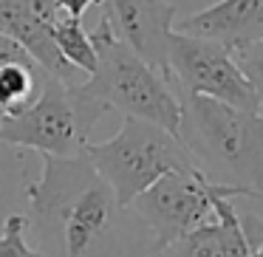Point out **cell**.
Returning a JSON list of instances; mask_svg holds the SVG:
<instances>
[{"instance_id": "10", "label": "cell", "mask_w": 263, "mask_h": 257, "mask_svg": "<svg viewBox=\"0 0 263 257\" xmlns=\"http://www.w3.org/2000/svg\"><path fill=\"white\" fill-rule=\"evenodd\" d=\"M173 31L206 37L235 51L263 40V0H218L210 9L173 23Z\"/></svg>"}, {"instance_id": "14", "label": "cell", "mask_w": 263, "mask_h": 257, "mask_svg": "<svg viewBox=\"0 0 263 257\" xmlns=\"http://www.w3.org/2000/svg\"><path fill=\"white\" fill-rule=\"evenodd\" d=\"M0 257H46L29 243V218L17 212L6 218L3 232H0Z\"/></svg>"}, {"instance_id": "1", "label": "cell", "mask_w": 263, "mask_h": 257, "mask_svg": "<svg viewBox=\"0 0 263 257\" xmlns=\"http://www.w3.org/2000/svg\"><path fill=\"white\" fill-rule=\"evenodd\" d=\"M26 195L29 229L46 257H159L150 232L85 153L43 155V172L26 184Z\"/></svg>"}, {"instance_id": "9", "label": "cell", "mask_w": 263, "mask_h": 257, "mask_svg": "<svg viewBox=\"0 0 263 257\" xmlns=\"http://www.w3.org/2000/svg\"><path fill=\"white\" fill-rule=\"evenodd\" d=\"M255 246L243 218L235 212L232 198L218 195L215 218L164 246L159 257H252Z\"/></svg>"}, {"instance_id": "4", "label": "cell", "mask_w": 263, "mask_h": 257, "mask_svg": "<svg viewBox=\"0 0 263 257\" xmlns=\"http://www.w3.org/2000/svg\"><path fill=\"white\" fill-rule=\"evenodd\" d=\"M91 40L97 48V68L85 85L93 91V96L102 99L108 110L153 122L178 136L181 108L176 91L167 85V76L144 63L133 48H127L105 17L91 31Z\"/></svg>"}, {"instance_id": "11", "label": "cell", "mask_w": 263, "mask_h": 257, "mask_svg": "<svg viewBox=\"0 0 263 257\" xmlns=\"http://www.w3.org/2000/svg\"><path fill=\"white\" fill-rule=\"evenodd\" d=\"M0 31H6L9 37H14L43 71L60 76L63 82L80 85V82L88 80L82 71H77L60 54L57 43L51 37V23L43 20L26 0H0Z\"/></svg>"}, {"instance_id": "19", "label": "cell", "mask_w": 263, "mask_h": 257, "mask_svg": "<svg viewBox=\"0 0 263 257\" xmlns=\"http://www.w3.org/2000/svg\"><path fill=\"white\" fill-rule=\"evenodd\" d=\"M0 125H3V116H0Z\"/></svg>"}, {"instance_id": "7", "label": "cell", "mask_w": 263, "mask_h": 257, "mask_svg": "<svg viewBox=\"0 0 263 257\" xmlns=\"http://www.w3.org/2000/svg\"><path fill=\"white\" fill-rule=\"evenodd\" d=\"M167 80L178 85V91L210 96L240 110H260V99L240 74L232 51L221 43L193 37L184 31H173L167 46Z\"/></svg>"}, {"instance_id": "17", "label": "cell", "mask_w": 263, "mask_h": 257, "mask_svg": "<svg viewBox=\"0 0 263 257\" xmlns=\"http://www.w3.org/2000/svg\"><path fill=\"white\" fill-rule=\"evenodd\" d=\"M57 6H60V12H63V14L82 20L91 6H102V0H57Z\"/></svg>"}, {"instance_id": "8", "label": "cell", "mask_w": 263, "mask_h": 257, "mask_svg": "<svg viewBox=\"0 0 263 257\" xmlns=\"http://www.w3.org/2000/svg\"><path fill=\"white\" fill-rule=\"evenodd\" d=\"M102 6L114 34L144 63L167 74V46L176 23L170 0H102Z\"/></svg>"}, {"instance_id": "13", "label": "cell", "mask_w": 263, "mask_h": 257, "mask_svg": "<svg viewBox=\"0 0 263 257\" xmlns=\"http://www.w3.org/2000/svg\"><path fill=\"white\" fill-rule=\"evenodd\" d=\"M40 85L37 65H3L0 68V116H12L31 105Z\"/></svg>"}, {"instance_id": "16", "label": "cell", "mask_w": 263, "mask_h": 257, "mask_svg": "<svg viewBox=\"0 0 263 257\" xmlns=\"http://www.w3.org/2000/svg\"><path fill=\"white\" fill-rule=\"evenodd\" d=\"M3 65H37L31 60V54L20 46L14 37H9L6 31H0V68ZM40 68V65H37Z\"/></svg>"}, {"instance_id": "5", "label": "cell", "mask_w": 263, "mask_h": 257, "mask_svg": "<svg viewBox=\"0 0 263 257\" xmlns=\"http://www.w3.org/2000/svg\"><path fill=\"white\" fill-rule=\"evenodd\" d=\"M85 155L102 181L114 189L116 201L127 206L139 192L167 172H193L195 164L176 133L144 119L125 116L119 133L108 142H88Z\"/></svg>"}, {"instance_id": "15", "label": "cell", "mask_w": 263, "mask_h": 257, "mask_svg": "<svg viewBox=\"0 0 263 257\" xmlns=\"http://www.w3.org/2000/svg\"><path fill=\"white\" fill-rule=\"evenodd\" d=\"M235 63H238L240 74L246 76V82L252 85V91L257 93V99L263 102V40L249 43L243 48H235L232 51Z\"/></svg>"}, {"instance_id": "18", "label": "cell", "mask_w": 263, "mask_h": 257, "mask_svg": "<svg viewBox=\"0 0 263 257\" xmlns=\"http://www.w3.org/2000/svg\"><path fill=\"white\" fill-rule=\"evenodd\" d=\"M252 257H263V240L255 246V254H252Z\"/></svg>"}, {"instance_id": "2", "label": "cell", "mask_w": 263, "mask_h": 257, "mask_svg": "<svg viewBox=\"0 0 263 257\" xmlns=\"http://www.w3.org/2000/svg\"><path fill=\"white\" fill-rule=\"evenodd\" d=\"M178 139L195 170L235 195H263V113L178 91Z\"/></svg>"}, {"instance_id": "6", "label": "cell", "mask_w": 263, "mask_h": 257, "mask_svg": "<svg viewBox=\"0 0 263 257\" xmlns=\"http://www.w3.org/2000/svg\"><path fill=\"white\" fill-rule=\"evenodd\" d=\"M218 195L238 198L229 187L210 184L198 170L193 172H167L156 184L130 201V212L150 232L156 249H164L181 234L198 229L201 223L215 218Z\"/></svg>"}, {"instance_id": "3", "label": "cell", "mask_w": 263, "mask_h": 257, "mask_svg": "<svg viewBox=\"0 0 263 257\" xmlns=\"http://www.w3.org/2000/svg\"><path fill=\"white\" fill-rule=\"evenodd\" d=\"M108 105L80 82L68 85L60 76L40 68V88L31 105L12 116H3L0 142L43 155H80L88 147V133L93 130Z\"/></svg>"}, {"instance_id": "12", "label": "cell", "mask_w": 263, "mask_h": 257, "mask_svg": "<svg viewBox=\"0 0 263 257\" xmlns=\"http://www.w3.org/2000/svg\"><path fill=\"white\" fill-rule=\"evenodd\" d=\"M51 37L57 43L60 54L74 65L77 71H82L85 76L93 74L97 68V48H93L91 31H85L82 20L68 17V14H60L51 20Z\"/></svg>"}]
</instances>
